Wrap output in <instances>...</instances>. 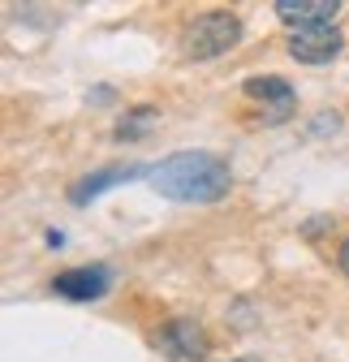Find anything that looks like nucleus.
Here are the masks:
<instances>
[{"label": "nucleus", "instance_id": "obj_6", "mask_svg": "<svg viewBox=\"0 0 349 362\" xmlns=\"http://www.w3.org/2000/svg\"><path fill=\"white\" fill-rule=\"evenodd\" d=\"M242 90H246V95H254V100H264V104H272L268 125H285V121L293 117L297 95H293V86H289L285 78H276V74H259V78H246Z\"/></svg>", "mask_w": 349, "mask_h": 362}, {"label": "nucleus", "instance_id": "obj_4", "mask_svg": "<svg viewBox=\"0 0 349 362\" xmlns=\"http://www.w3.org/2000/svg\"><path fill=\"white\" fill-rule=\"evenodd\" d=\"M108 289H112V267L108 263H82V267H69L61 276H52V293L69 298V302H100Z\"/></svg>", "mask_w": 349, "mask_h": 362}, {"label": "nucleus", "instance_id": "obj_10", "mask_svg": "<svg viewBox=\"0 0 349 362\" xmlns=\"http://www.w3.org/2000/svg\"><path fill=\"white\" fill-rule=\"evenodd\" d=\"M336 267L349 276V238H345V242H341V250H336Z\"/></svg>", "mask_w": 349, "mask_h": 362}, {"label": "nucleus", "instance_id": "obj_5", "mask_svg": "<svg viewBox=\"0 0 349 362\" xmlns=\"http://www.w3.org/2000/svg\"><path fill=\"white\" fill-rule=\"evenodd\" d=\"M345 48V39L336 26H302V30H289V57L297 65H328L336 61Z\"/></svg>", "mask_w": 349, "mask_h": 362}, {"label": "nucleus", "instance_id": "obj_2", "mask_svg": "<svg viewBox=\"0 0 349 362\" xmlns=\"http://www.w3.org/2000/svg\"><path fill=\"white\" fill-rule=\"evenodd\" d=\"M242 18L233 9H207L203 18L190 22V30L182 35V48L190 61H215V57H225L229 48H237L242 43Z\"/></svg>", "mask_w": 349, "mask_h": 362}, {"label": "nucleus", "instance_id": "obj_8", "mask_svg": "<svg viewBox=\"0 0 349 362\" xmlns=\"http://www.w3.org/2000/svg\"><path fill=\"white\" fill-rule=\"evenodd\" d=\"M272 13H276L289 30H302V26H332V18L341 13V0H276Z\"/></svg>", "mask_w": 349, "mask_h": 362}, {"label": "nucleus", "instance_id": "obj_11", "mask_svg": "<svg viewBox=\"0 0 349 362\" xmlns=\"http://www.w3.org/2000/svg\"><path fill=\"white\" fill-rule=\"evenodd\" d=\"M43 242H48V246H65V233L61 229H48V233H43Z\"/></svg>", "mask_w": 349, "mask_h": 362}, {"label": "nucleus", "instance_id": "obj_12", "mask_svg": "<svg viewBox=\"0 0 349 362\" xmlns=\"http://www.w3.org/2000/svg\"><path fill=\"white\" fill-rule=\"evenodd\" d=\"M237 362H246V358H237Z\"/></svg>", "mask_w": 349, "mask_h": 362}, {"label": "nucleus", "instance_id": "obj_7", "mask_svg": "<svg viewBox=\"0 0 349 362\" xmlns=\"http://www.w3.org/2000/svg\"><path fill=\"white\" fill-rule=\"evenodd\" d=\"M147 168H151V164H112V168H100V173H91V177H82L78 186L69 190V203H73V207H86L91 199H100V194H108L112 186H121V181L147 177Z\"/></svg>", "mask_w": 349, "mask_h": 362}, {"label": "nucleus", "instance_id": "obj_9", "mask_svg": "<svg viewBox=\"0 0 349 362\" xmlns=\"http://www.w3.org/2000/svg\"><path fill=\"white\" fill-rule=\"evenodd\" d=\"M155 117H160V112H155L151 104H143V108H129V112H125V117L117 121L112 139H117V143H134V139H143V134H147V129L155 125Z\"/></svg>", "mask_w": 349, "mask_h": 362}, {"label": "nucleus", "instance_id": "obj_1", "mask_svg": "<svg viewBox=\"0 0 349 362\" xmlns=\"http://www.w3.org/2000/svg\"><path fill=\"white\" fill-rule=\"evenodd\" d=\"M147 186L172 203H215L233 190V168L211 151H177L147 168Z\"/></svg>", "mask_w": 349, "mask_h": 362}, {"label": "nucleus", "instance_id": "obj_3", "mask_svg": "<svg viewBox=\"0 0 349 362\" xmlns=\"http://www.w3.org/2000/svg\"><path fill=\"white\" fill-rule=\"evenodd\" d=\"M155 349L172 362H203L211 354V337L203 332L199 320H168L155 332Z\"/></svg>", "mask_w": 349, "mask_h": 362}]
</instances>
